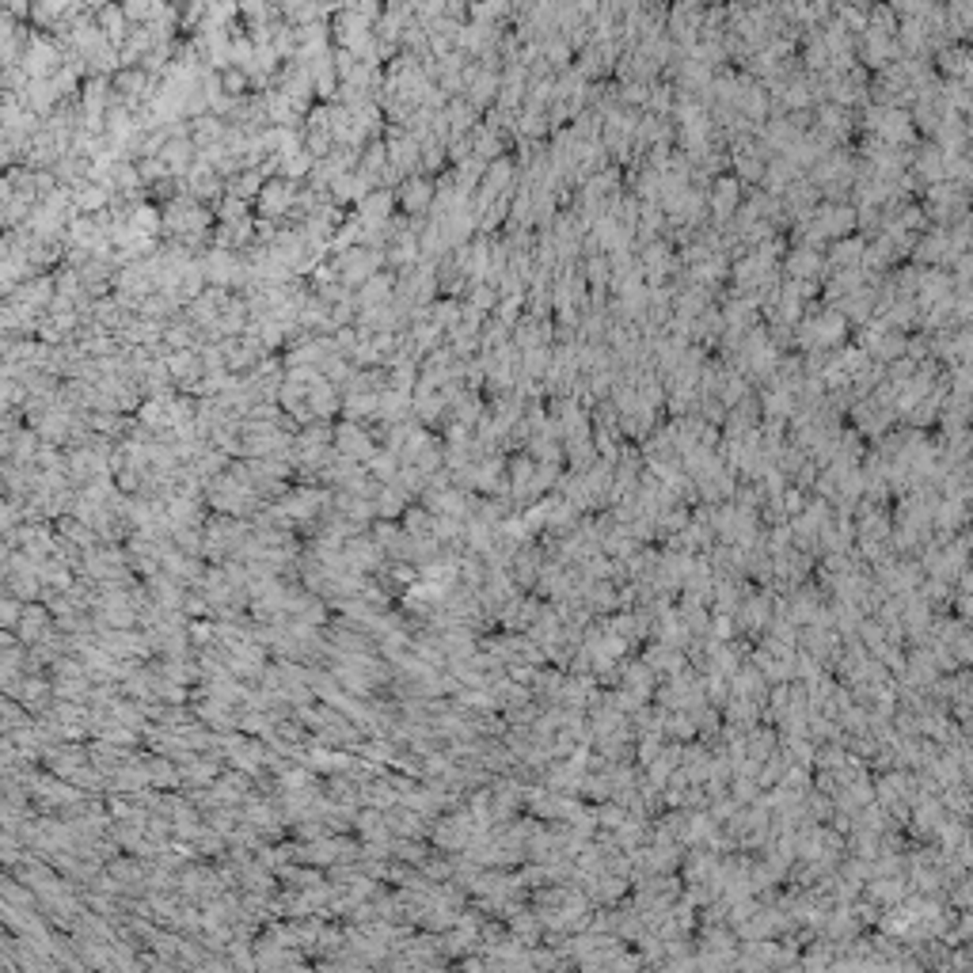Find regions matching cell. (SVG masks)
Here are the masks:
<instances>
[{"label": "cell", "mask_w": 973, "mask_h": 973, "mask_svg": "<svg viewBox=\"0 0 973 973\" xmlns=\"http://www.w3.org/2000/svg\"><path fill=\"white\" fill-rule=\"evenodd\" d=\"M784 270H787V278L791 282H818L821 278V270H825V263H821V255L813 251V248H795L787 259H784Z\"/></svg>", "instance_id": "cell-3"}, {"label": "cell", "mask_w": 973, "mask_h": 973, "mask_svg": "<svg viewBox=\"0 0 973 973\" xmlns=\"http://www.w3.org/2000/svg\"><path fill=\"white\" fill-rule=\"evenodd\" d=\"M935 65L943 69L951 81H966L969 84V50L966 46H939V54H935Z\"/></svg>", "instance_id": "cell-4"}, {"label": "cell", "mask_w": 973, "mask_h": 973, "mask_svg": "<svg viewBox=\"0 0 973 973\" xmlns=\"http://www.w3.org/2000/svg\"><path fill=\"white\" fill-rule=\"evenodd\" d=\"M864 248H867L864 236H844V240H837V248L829 251V270H852V266H859V259H864Z\"/></svg>", "instance_id": "cell-5"}, {"label": "cell", "mask_w": 973, "mask_h": 973, "mask_svg": "<svg viewBox=\"0 0 973 973\" xmlns=\"http://www.w3.org/2000/svg\"><path fill=\"white\" fill-rule=\"evenodd\" d=\"M430 198V187L426 183H414L411 190H407V205H422Z\"/></svg>", "instance_id": "cell-6"}, {"label": "cell", "mask_w": 973, "mask_h": 973, "mask_svg": "<svg viewBox=\"0 0 973 973\" xmlns=\"http://www.w3.org/2000/svg\"><path fill=\"white\" fill-rule=\"evenodd\" d=\"M784 506H787V509H803V494H799V491H787V494H784Z\"/></svg>", "instance_id": "cell-7"}, {"label": "cell", "mask_w": 973, "mask_h": 973, "mask_svg": "<svg viewBox=\"0 0 973 973\" xmlns=\"http://www.w3.org/2000/svg\"><path fill=\"white\" fill-rule=\"evenodd\" d=\"M913 118H908V110H901V107H886L882 110V118H879V126H874V137L882 141V145H890V149H901V145H913Z\"/></svg>", "instance_id": "cell-1"}, {"label": "cell", "mask_w": 973, "mask_h": 973, "mask_svg": "<svg viewBox=\"0 0 973 973\" xmlns=\"http://www.w3.org/2000/svg\"><path fill=\"white\" fill-rule=\"evenodd\" d=\"M711 213H715V225H726V221L738 213V202H742V183L734 179V175H719V179L711 183Z\"/></svg>", "instance_id": "cell-2"}]
</instances>
